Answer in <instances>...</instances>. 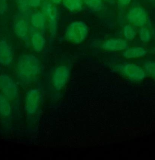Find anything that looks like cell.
<instances>
[{
  "label": "cell",
  "mask_w": 155,
  "mask_h": 160,
  "mask_svg": "<svg viewBox=\"0 0 155 160\" xmlns=\"http://www.w3.org/2000/svg\"><path fill=\"white\" fill-rule=\"evenodd\" d=\"M154 51H155V48H154Z\"/></svg>",
  "instance_id": "obj_27"
},
{
  "label": "cell",
  "mask_w": 155,
  "mask_h": 160,
  "mask_svg": "<svg viewBox=\"0 0 155 160\" xmlns=\"http://www.w3.org/2000/svg\"><path fill=\"white\" fill-rule=\"evenodd\" d=\"M143 67L145 72L155 78V61H147L144 63Z\"/></svg>",
  "instance_id": "obj_21"
},
{
  "label": "cell",
  "mask_w": 155,
  "mask_h": 160,
  "mask_svg": "<svg viewBox=\"0 0 155 160\" xmlns=\"http://www.w3.org/2000/svg\"><path fill=\"white\" fill-rule=\"evenodd\" d=\"M123 33L125 40L127 42H131L135 39L137 35L136 28L131 24H127L123 28Z\"/></svg>",
  "instance_id": "obj_17"
},
{
  "label": "cell",
  "mask_w": 155,
  "mask_h": 160,
  "mask_svg": "<svg viewBox=\"0 0 155 160\" xmlns=\"http://www.w3.org/2000/svg\"><path fill=\"white\" fill-rule=\"evenodd\" d=\"M120 5L124 7L129 6L131 2V0H117Z\"/></svg>",
  "instance_id": "obj_25"
},
{
  "label": "cell",
  "mask_w": 155,
  "mask_h": 160,
  "mask_svg": "<svg viewBox=\"0 0 155 160\" xmlns=\"http://www.w3.org/2000/svg\"><path fill=\"white\" fill-rule=\"evenodd\" d=\"M114 70L132 81H141L146 76L144 69L134 63L118 64L115 67Z\"/></svg>",
  "instance_id": "obj_3"
},
{
  "label": "cell",
  "mask_w": 155,
  "mask_h": 160,
  "mask_svg": "<svg viewBox=\"0 0 155 160\" xmlns=\"http://www.w3.org/2000/svg\"><path fill=\"white\" fill-rule=\"evenodd\" d=\"M29 4L31 8L36 9L40 7L42 4V0H29Z\"/></svg>",
  "instance_id": "obj_24"
},
{
  "label": "cell",
  "mask_w": 155,
  "mask_h": 160,
  "mask_svg": "<svg viewBox=\"0 0 155 160\" xmlns=\"http://www.w3.org/2000/svg\"><path fill=\"white\" fill-rule=\"evenodd\" d=\"M83 2L93 11L99 12L103 9V3L102 0H83Z\"/></svg>",
  "instance_id": "obj_19"
},
{
  "label": "cell",
  "mask_w": 155,
  "mask_h": 160,
  "mask_svg": "<svg viewBox=\"0 0 155 160\" xmlns=\"http://www.w3.org/2000/svg\"><path fill=\"white\" fill-rule=\"evenodd\" d=\"M0 90L9 100L15 99L18 94L16 83L11 77L7 75L0 76Z\"/></svg>",
  "instance_id": "obj_7"
},
{
  "label": "cell",
  "mask_w": 155,
  "mask_h": 160,
  "mask_svg": "<svg viewBox=\"0 0 155 160\" xmlns=\"http://www.w3.org/2000/svg\"><path fill=\"white\" fill-rule=\"evenodd\" d=\"M70 68L65 64H61L55 68L51 75V82L52 87L57 91L63 88L69 80Z\"/></svg>",
  "instance_id": "obj_4"
},
{
  "label": "cell",
  "mask_w": 155,
  "mask_h": 160,
  "mask_svg": "<svg viewBox=\"0 0 155 160\" xmlns=\"http://www.w3.org/2000/svg\"><path fill=\"white\" fill-rule=\"evenodd\" d=\"M126 18L129 24L140 28L144 27L147 22V12L143 7L135 6L129 10Z\"/></svg>",
  "instance_id": "obj_5"
},
{
  "label": "cell",
  "mask_w": 155,
  "mask_h": 160,
  "mask_svg": "<svg viewBox=\"0 0 155 160\" xmlns=\"http://www.w3.org/2000/svg\"><path fill=\"white\" fill-rule=\"evenodd\" d=\"M30 23L33 28L43 32L46 27L47 17L42 12H35L31 15Z\"/></svg>",
  "instance_id": "obj_12"
},
{
  "label": "cell",
  "mask_w": 155,
  "mask_h": 160,
  "mask_svg": "<svg viewBox=\"0 0 155 160\" xmlns=\"http://www.w3.org/2000/svg\"><path fill=\"white\" fill-rule=\"evenodd\" d=\"M31 43L34 50L35 52H42L44 50L46 44L45 38L43 32L36 29L35 31H31Z\"/></svg>",
  "instance_id": "obj_11"
},
{
  "label": "cell",
  "mask_w": 155,
  "mask_h": 160,
  "mask_svg": "<svg viewBox=\"0 0 155 160\" xmlns=\"http://www.w3.org/2000/svg\"><path fill=\"white\" fill-rule=\"evenodd\" d=\"M62 4L70 12H78L82 9L83 2V0H63Z\"/></svg>",
  "instance_id": "obj_15"
},
{
  "label": "cell",
  "mask_w": 155,
  "mask_h": 160,
  "mask_svg": "<svg viewBox=\"0 0 155 160\" xmlns=\"http://www.w3.org/2000/svg\"><path fill=\"white\" fill-rule=\"evenodd\" d=\"M9 100L4 95L0 94V114L3 117H8L11 114L12 108Z\"/></svg>",
  "instance_id": "obj_16"
},
{
  "label": "cell",
  "mask_w": 155,
  "mask_h": 160,
  "mask_svg": "<svg viewBox=\"0 0 155 160\" xmlns=\"http://www.w3.org/2000/svg\"><path fill=\"white\" fill-rule=\"evenodd\" d=\"M128 47V42L122 38H112L104 41L102 47L104 50L110 52L122 51L126 50Z\"/></svg>",
  "instance_id": "obj_9"
},
{
  "label": "cell",
  "mask_w": 155,
  "mask_h": 160,
  "mask_svg": "<svg viewBox=\"0 0 155 160\" xmlns=\"http://www.w3.org/2000/svg\"><path fill=\"white\" fill-rule=\"evenodd\" d=\"M63 0H51V2L54 5H59L62 2Z\"/></svg>",
  "instance_id": "obj_26"
},
{
  "label": "cell",
  "mask_w": 155,
  "mask_h": 160,
  "mask_svg": "<svg viewBox=\"0 0 155 160\" xmlns=\"http://www.w3.org/2000/svg\"><path fill=\"white\" fill-rule=\"evenodd\" d=\"M8 0H0V15L5 14L8 10Z\"/></svg>",
  "instance_id": "obj_23"
},
{
  "label": "cell",
  "mask_w": 155,
  "mask_h": 160,
  "mask_svg": "<svg viewBox=\"0 0 155 160\" xmlns=\"http://www.w3.org/2000/svg\"><path fill=\"white\" fill-rule=\"evenodd\" d=\"M42 95L38 89L29 90L26 93L25 109L29 115H33L38 111L41 104Z\"/></svg>",
  "instance_id": "obj_6"
},
{
  "label": "cell",
  "mask_w": 155,
  "mask_h": 160,
  "mask_svg": "<svg viewBox=\"0 0 155 160\" xmlns=\"http://www.w3.org/2000/svg\"><path fill=\"white\" fill-rule=\"evenodd\" d=\"M19 8L22 11H26L29 8V0H16Z\"/></svg>",
  "instance_id": "obj_22"
},
{
  "label": "cell",
  "mask_w": 155,
  "mask_h": 160,
  "mask_svg": "<svg viewBox=\"0 0 155 160\" xmlns=\"http://www.w3.org/2000/svg\"><path fill=\"white\" fill-rule=\"evenodd\" d=\"M88 26L85 22L76 21L69 24L65 31V38L75 44L81 43L85 41L88 34Z\"/></svg>",
  "instance_id": "obj_2"
},
{
  "label": "cell",
  "mask_w": 155,
  "mask_h": 160,
  "mask_svg": "<svg viewBox=\"0 0 155 160\" xmlns=\"http://www.w3.org/2000/svg\"><path fill=\"white\" fill-rule=\"evenodd\" d=\"M139 36L140 41L142 42L145 44L148 43L152 39V33L151 31L144 26L140 28L139 29Z\"/></svg>",
  "instance_id": "obj_18"
},
{
  "label": "cell",
  "mask_w": 155,
  "mask_h": 160,
  "mask_svg": "<svg viewBox=\"0 0 155 160\" xmlns=\"http://www.w3.org/2000/svg\"><path fill=\"white\" fill-rule=\"evenodd\" d=\"M42 71V63L35 55L24 54L19 57L16 64V73L19 81L30 84L37 80Z\"/></svg>",
  "instance_id": "obj_1"
},
{
  "label": "cell",
  "mask_w": 155,
  "mask_h": 160,
  "mask_svg": "<svg viewBox=\"0 0 155 160\" xmlns=\"http://www.w3.org/2000/svg\"><path fill=\"white\" fill-rule=\"evenodd\" d=\"M14 32L19 39L25 40L29 34V28L28 23L24 18L17 17L14 21Z\"/></svg>",
  "instance_id": "obj_10"
},
{
  "label": "cell",
  "mask_w": 155,
  "mask_h": 160,
  "mask_svg": "<svg viewBox=\"0 0 155 160\" xmlns=\"http://www.w3.org/2000/svg\"><path fill=\"white\" fill-rule=\"evenodd\" d=\"M14 54L10 43L5 40L0 41V63L4 66L11 65L13 60Z\"/></svg>",
  "instance_id": "obj_8"
},
{
  "label": "cell",
  "mask_w": 155,
  "mask_h": 160,
  "mask_svg": "<svg viewBox=\"0 0 155 160\" xmlns=\"http://www.w3.org/2000/svg\"><path fill=\"white\" fill-rule=\"evenodd\" d=\"M52 3L48 0H45L41 4V9L42 12L46 17L47 18L50 15L53 11Z\"/></svg>",
  "instance_id": "obj_20"
},
{
  "label": "cell",
  "mask_w": 155,
  "mask_h": 160,
  "mask_svg": "<svg viewBox=\"0 0 155 160\" xmlns=\"http://www.w3.org/2000/svg\"><path fill=\"white\" fill-rule=\"evenodd\" d=\"M147 53V50L142 47H132L123 51L122 56L126 59L136 58L144 57Z\"/></svg>",
  "instance_id": "obj_13"
},
{
  "label": "cell",
  "mask_w": 155,
  "mask_h": 160,
  "mask_svg": "<svg viewBox=\"0 0 155 160\" xmlns=\"http://www.w3.org/2000/svg\"><path fill=\"white\" fill-rule=\"evenodd\" d=\"M48 28L51 37H54L57 34L58 28V10L55 5L53 6V11L47 18Z\"/></svg>",
  "instance_id": "obj_14"
}]
</instances>
